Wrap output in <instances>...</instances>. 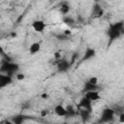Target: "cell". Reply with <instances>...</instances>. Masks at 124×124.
<instances>
[{"mask_svg": "<svg viewBox=\"0 0 124 124\" xmlns=\"http://www.w3.org/2000/svg\"><path fill=\"white\" fill-rule=\"evenodd\" d=\"M42 98H43V99H47V98H48V95L46 94V93H45V94H42Z\"/></svg>", "mask_w": 124, "mask_h": 124, "instance_id": "22", "label": "cell"}, {"mask_svg": "<svg viewBox=\"0 0 124 124\" xmlns=\"http://www.w3.org/2000/svg\"><path fill=\"white\" fill-rule=\"evenodd\" d=\"M54 54H55V58H56V59H59V58H60V55H59L60 53H59V52H55Z\"/></svg>", "mask_w": 124, "mask_h": 124, "instance_id": "23", "label": "cell"}, {"mask_svg": "<svg viewBox=\"0 0 124 124\" xmlns=\"http://www.w3.org/2000/svg\"><path fill=\"white\" fill-rule=\"evenodd\" d=\"M16 78L17 80H22V79L25 78V76H24L23 74H16Z\"/></svg>", "mask_w": 124, "mask_h": 124, "instance_id": "19", "label": "cell"}, {"mask_svg": "<svg viewBox=\"0 0 124 124\" xmlns=\"http://www.w3.org/2000/svg\"><path fill=\"white\" fill-rule=\"evenodd\" d=\"M84 96H86L89 100H91L92 102H96L101 100V95L99 93L98 90H93V91H87L84 93Z\"/></svg>", "mask_w": 124, "mask_h": 124, "instance_id": "10", "label": "cell"}, {"mask_svg": "<svg viewBox=\"0 0 124 124\" xmlns=\"http://www.w3.org/2000/svg\"><path fill=\"white\" fill-rule=\"evenodd\" d=\"M96 56V50L92 47H87L82 55V58H81V62H84V61H87V60H90L92 59L93 57Z\"/></svg>", "mask_w": 124, "mask_h": 124, "instance_id": "7", "label": "cell"}, {"mask_svg": "<svg viewBox=\"0 0 124 124\" xmlns=\"http://www.w3.org/2000/svg\"><path fill=\"white\" fill-rule=\"evenodd\" d=\"M71 67V64L68 60L66 59H58L57 62V70L60 73H65L67 72Z\"/></svg>", "mask_w": 124, "mask_h": 124, "instance_id": "6", "label": "cell"}, {"mask_svg": "<svg viewBox=\"0 0 124 124\" xmlns=\"http://www.w3.org/2000/svg\"><path fill=\"white\" fill-rule=\"evenodd\" d=\"M91 111H89L88 109H85V108H78V114L79 116L81 117L82 121H87L91 115Z\"/></svg>", "mask_w": 124, "mask_h": 124, "instance_id": "12", "label": "cell"}, {"mask_svg": "<svg viewBox=\"0 0 124 124\" xmlns=\"http://www.w3.org/2000/svg\"><path fill=\"white\" fill-rule=\"evenodd\" d=\"M119 121L120 122H124V113H120L119 114Z\"/></svg>", "mask_w": 124, "mask_h": 124, "instance_id": "21", "label": "cell"}, {"mask_svg": "<svg viewBox=\"0 0 124 124\" xmlns=\"http://www.w3.org/2000/svg\"><path fill=\"white\" fill-rule=\"evenodd\" d=\"M0 69H1L2 74H6V75L13 77L19 70V65L16 63L11 62V61H3Z\"/></svg>", "mask_w": 124, "mask_h": 124, "instance_id": "2", "label": "cell"}, {"mask_svg": "<svg viewBox=\"0 0 124 124\" xmlns=\"http://www.w3.org/2000/svg\"><path fill=\"white\" fill-rule=\"evenodd\" d=\"M64 34H65V35H68V34H71V31H69V30H65V32H64Z\"/></svg>", "mask_w": 124, "mask_h": 124, "instance_id": "24", "label": "cell"}, {"mask_svg": "<svg viewBox=\"0 0 124 124\" xmlns=\"http://www.w3.org/2000/svg\"><path fill=\"white\" fill-rule=\"evenodd\" d=\"M54 110V113L57 115V116H67L68 115V110L66 108V107H64L63 105H56L53 108Z\"/></svg>", "mask_w": 124, "mask_h": 124, "instance_id": "9", "label": "cell"}, {"mask_svg": "<svg viewBox=\"0 0 124 124\" xmlns=\"http://www.w3.org/2000/svg\"><path fill=\"white\" fill-rule=\"evenodd\" d=\"M115 115V110L113 108H106L102 110L101 115H100V122L103 123H108V122H111L114 118Z\"/></svg>", "mask_w": 124, "mask_h": 124, "instance_id": "3", "label": "cell"}, {"mask_svg": "<svg viewBox=\"0 0 124 124\" xmlns=\"http://www.w3.org/2000/svg\"><path fill=\"white\" fill-rule=\"evenodd\" d=\"M28 50H29V53H30L31 55H35V54H37V53L41 50V44L38 43V42H34V43H32V44L30 45Z\"/></svg>", "mask_w": 124, "mask_h": 124, "instance_id": "11", "label": "cell"}, {"mask_svg": "<svg viewBox=\"0 0 124 124\" xmlns=\"http://www.w3.org/2000/svg\"><path fill=\"white\" fill-rule=\"evenodd\" d=\"M93 90H98V84H93L90 81H86L83 85V92H87V91H93Z\"/></svg>", "mask_w": 124, "mask_h": 124, "instance_id": "13", "label": "cell"}, {"mask_svg": "<svg viewBox=\"0 0 124 124\" xmlns=\"http://www.w3.org/2000/svg\"><path fill=\"white\" fill-rule=\"evenodd\" d=\"M92 101L89 100L86 96H83L80 98L78 104V108H85V109H88L89 111H93V108H92Z\"/></svg>", "mask_w": 124, "mask_h": 124, "instance_id": "4", "label": "cell"}, {"mask_svg": "<svg viewBox=\"0 0 124 124\" xmlns=\"http://www.w3.org/2000/svg\"><path fill=\"white\" fill-rule=\"evenodd\" d=\"M12 82H13V77L6 75V74L0 75V87L1 88L6 87L7 85L11 84Z\"/></svg>", "mask_w": 124, "mask_h": 124, "instance_id": "8", "label": "cell"}, {"mask_svg": "<svg viewBox=\"0 0 124 124\" xmlns=\"http://www.w3.org/2000/svg\"><path fill=\"white\" fill-rule=\"evenodd\" d=\"M88 81H90V82L93 83V84H98V78H97V77H91V78L88 79Z\"/></svg>", "mask_w": 124, "mask_h": 124, "instance_id": "18", "label": "cell"}, {"mask_svg": "<svg viewBox=\"0 0 124 124\" xmlns=\"http://www.w3.org/2000/svg\"><path fill=\"white\" fill-rule=\"evenodd\" d=\"M31 26L34 31H36L38 33H44V31L46 27V23L42 19H36L31 23Z\"/></svg>", "mask_w": 124, "mask_h": 124, "instance_id": "5", "label": "cell"}, {"mask_svg": "<svg viewBox=\"0 0 124 124\" xmlns=\"http://www.w3.org/2000/svg\"><path fill=\"white\" fill-rule=\"evenodd\" d=\"M63 21H64L66 24H73V23H74V18L71 17L70 16H64Z\"/></svg>", "mask_w": 124, "mask_h": 124, "instance_id": "17", "label": "cell"}, {"mask_svg": "<svg viewBox=\"0 0 124 124\" xmlns=\"http://www.w3.org/2000/svg\"><path fill=\"white\" fill-rule=\"evenodd\" d=\"M26 119V116L25 115H22V114H19V115H15L13 118H12V122L15 123V124H21L22 122H24Z\"/></svg>", "mask_w": 124, "mask_h": 124, "instance_id": "14", "label": "cell"}, {"mask_svg": "<svg viewBox=\"0 0 124 124\" xmlns=\"http://www.w3.org/2000/svg\"><path fill=\"white\" fill-rule=\"evenodd\" d=\"M47 113H48V111H47L46 109H43V110H41V116H42V117L46 116V115H47Z\"/></svg>", "mask_w": 124, "mask_h": 124, "instance_id": "20", "label": "cell"}, {"mask_svg": "<svg viewBox=\"0 0 124 124\" xmlns=\"http://www.w3.org/2000/svg\"><path fill=\"white\" fill-rule=\"evenodd\" d=\"M59 12L63 15V16H67L68 13L70 12V6L68 5V3H63L60 8H59Z\"/></svg>", "mask_w": 124, "mask_h": 124, "instance_id": "15", "label": "cell"}, {"mask_svg": "<svg viewBox=\"0 0 124 124\" xmlns=\"http://www.w3.org/2000/svg\"><path fill=\"white\" fill-rule=\"evenodd\" d=\"M106 35L108 39V46H109L115 40L119 39L122 35H124V21L119 20L109 23L106 30Z\"/></svg>", "mask_w": 124, "mask_h": 124, "instance_id": "1", "label": "cell"}, {"mask_svg": "<svg viewBox=\"0 0 124 124\" xmlns=\"http://www.w3.org/2000/svg\"><path fill=\"white\" fill-rule=\"evenodd\" d=\"M92 12H93V14L96 16H102V15H103V9L101 8V6L99 5V4H95L94 6H93V10H92Z\"/></svg>", "mask_w": 124, "mask_h": 124, "instance_id": "16", "label": "cell"}]
</instances>
